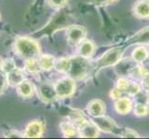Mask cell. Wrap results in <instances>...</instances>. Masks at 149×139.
Instances as JSON below:
<instances>
[{
	"mask_svg": "<svg viewBox=\"0 0 149 139\" xmlns=\"http://www.w3.org/2000/svg\"><path fill=\"white\" fill-rule=\"evenodd\" d=\"M24 71L30 74H38L41 69L37 62V58H27L24 59Z\"/></svg>",
	"mask_w": 149,
	"mask_h": 139,
	"instance_id": "cell-22",
	"label": "cell"
},
{
	"mask_svg": "<svg viewBox=\"0 0 149 139\" xmlns=\"http://www.w3.org/2000/svg\"><path fill=\"white\" fill-rule=\"evenodd\" d=\"M130 81L126 76H119L118 79L116 82V87H118L122 92H124L127 87L129 86Z\"/></svg>",
	"mask_w": 149,
	"mask_h": 139,
	"instance_id": "cell-27",
	"label": "cell"
},
{
	"mask_svg": "<svg viewBox=\"0 0 149 139\" xmlns=\"http://www.w3.org/2000/svg\"><path fill=\"white\" fill-rule=\"evenodd\" d=\"M95 50H96V45L91 40L84 39L77 45V55L86 58H91L93 54L95 53Z\"/></svg>",
	"mask_w": 149,
	"mask_h": 139,
	"instance_id": "cell-13",
	"label": "cell"
},
{
	"mask_svg": "<svg viewBox=\"0 0 149 139\" xmlns=\"http://www.w3.org/2000/svg\"><path fill=\"white\" fill-rule=\"evenodd\" d=\"M16 64L15 61L12 58H5L2 61V67H1V71L4 72L6 74L12 72L14 69H16Z\"/></svg>",
	"mask_w": 149,
	"mask_h": 139,
	"instance_id": "cell-26",
	"label": "cell"
},
{
	"mask_svg": "<svg viewBox=\"0 0 149 139\" xmlns=\"http://www.w3.org/2000/svg\"><path fill=\"white\" fill-rule=\"evenodd\" d=\"M45 131V124L42 120H34L26 125L23 132V137L39 138Z\"/></svg>",
	"mask_w": 149,
	"mask_h": 139,
	"instance_id": "cell-9",
	"label": "cell"
},
{
	"mask_svg": "<svg viewBox=\"0 0 149 139\" xmlns=\"http://www.w3.org/2000/svg\"><path fill=\"white\" fill-rule=\"evenodd\" d=\"M8 85V83L7 74L4 72L0 71V94H2V93L6 90Z\"/></svg>",
	"mask_w": 149,
	"mask_h": 139,
	"instance_id": "cell-30",
	"label": "cell"
},
{
	"mask_svg": "<svg viewBox=\"0 0 149 139\" xmlns=\"http://www.w3.org/2000/svg\"><path fill=\"white\" fill-rule=\"evenodd\" d=\"M91 3L94 5L95 7H104L108 5L107 0H91Z\"/></svg>",
	"mask_w": 149,
	"mask_h": 139,
	"instance_id": "cell-34",
	"label": "cell"
},
{
	"mask_svg": "<svg viewBox=\"0 0 149 139\" xmlns=\"http://www.w3.org/2000/svg\"><path fill=\"white\" fill-rule=\"evenodd\" d=\"M70 63H71L70 58H61L57 60H55L54 68L56 69L57 72L66 74L70 68Z\"/></svg>",
	"mask_w": 149,
	"mask_h": 139,
	"instance_id": "cell-23",
	"label": "cell"
},
{
	"mask_svg": "<svg viewBox=\"0 0 149 139\" xmlns=\"http://www.w3.org/2000/svg\"><path fill=\"white\" fill-rule=\"evenodd\" d=\"M17 87V93L22 98H30L33 96L35 92V87L33 85V83L29 81L24 79L22 82H21Z\"/></svg>",
	"mask_w": 149,
	"mask_h": 139,
	"instance_id": "cell-15",
	"label": "cell"
},
{
	"mask_svg": "<svg viewBox=\"0 0 149 139\" xmlns=\"http://www.w3.org/2000/svg\"><path fill=\"white\" fill-rule=\"evenodd\" d=\"M100 130L95 125L94 122L91 120H88V122L83 125L81 128L78 129V134L80 137L84 138H95L99 136Z\"/></svg>",
	"mask_w": 149,
	"mask_h": 139,
	"instance_id": "cell-12",
	"label": "cell"
},
{
	"mask_svg": "<svg viewBox=\"0 0 149 139\" xmlns=\"http://www.w3.org/2000/svg\"><path fill=\"white\" fill-rule=\"evenodd\" d=\"M119 136L121 137H132V138H134V137H139V134L136 131H134L132 129H130V128H125V129H122L121 130V133Z\"/></svg>",
	"mask_w": 149,
	"mask_h": 139,
	"instance_id": "cell-29",
	"label": "cell"
},
{
	"mask_svg": "<svg viewBox=\"0 0 149 139\" xmlns=\"http://www.w3.org/2000/svg\"><path fill=\"white\" fill-rule=\"evenodd\" d=\"M68 0H48V4L50 8H53L56 9L63 8L66 6Z\"/></svg>",
	"mask_w": 149,
	"mask_h": 139,
	"instance_id": "cell-28",
	"label": "cell"
},
{
	"mask_svg": "<svg viewBox=\"0 0 149 139\" xmlns=\"http://www.w3.org/2000/svg\"><path fill=\"white\" fill-rule=\"evenodd\" d=\"M87 29L80 25L72 24L66 29V39L70 45L77 46L86 38Z\"/></svg>",
	"mask_w": 149,
	"mask_h": 139,
	"instance_id": "cell-7",
	"label": "cell"
},
{
	"mask_svg": "<svg viewBox=\"0 0 149 139\" xmlns=\"http://www.w3.org/2000/svg\"><path fill=\"white\" fill-rule=\"evenodd\" d=\"M70 59H71V63L66 74L74 80H83L91 73V71H93V66L86 58L77 55L70 58Z\"/></svg>",
	"mask_w": 149,
	"mask_h": 139,
	"instance_id": "cell-3",
	"label": "cell"
},
{
	"mask_svg": "<svg viewBox=\"0 0 149 139\" xmlns=\"http://www.w3.org/2000/svg\"><path fill=\"white\" fill-rule=\"evenodd\" d=\"M74 23V18L70 15L68 12L63 10L56 11L50 19L48 21L46 24L40 28L39 30L36 31L31 34L32 37L35 39L41 38V37L48 36L49 38L53 36L55 32H57L61 30H63L72 25Z\"/></svg>",
	"mask_w": 149,
	"mask_h": 139,
	"instance_id": "cell-1",
	"label": "cell"
},
{
	"mask_svg": "<svg viewBox=\"0 0 149 139\" xmlns=\"http://www.w3.org/2000/svg\"><path fill=\"white\" fill-rule=\"evenodd\" d=\"M133 14L139 19H149V0H140L133 7Z\"/></svg>",
	"mask_w": 149,
	"mask_h": 139,
	"instance_id": "cell-16",
	"label": "cell"
},
{
	"mask_svg": "<svg viewBox=\"0 0 149 139\" xmlns=\"http://www.w3.org/2000/svg\"><path fill=\"white\" fill-rule=\"evenodd\" d=\"M87 112L91 117H99L104 115L105 112V104L101 99H93L87 106Z\"/></svg>",
	"mask_w": 149,
	"mask_h": 139,
	"instance_id": "cell-10",
	"label": "cell"
},
{
	"mask_svg": "<svg viewBox=\"0 0 149 139\" xmlns=\"http://www.w3.org/2000/svg\"><path fill=\"white\" fill-rule=\"evenodd\" d=\"M8 83L11 86H17L21 82H22L25 79V73L22 69L16 68L12 72L7 74Z\"/></svg>",
	"mask_w": 149,
	"mask_h": 139,
	"instance_id": "cell-18",
	"label": "cell"
},
{
	"mask_svg": "<svg viewBox=\"0 0 149 139\" xmlns=\"http://www.w3.org/2000/svg\"><path fill=\"white\" fill-rule=\"evenodd\" d=\"M55 58L49 54H42L37 58V62L41 69V71L49 72L54 68L55 65Z\"/></svg>",
	"mask_w": 149,
	"mask_h": 139,
	"instance_id": "cell-17",
	"label": "cell"
},
{
	"mask_svg": "<svg viewBox=\"0 0 149 139\" xmlns=\"http://www.w3.org/2000/svg\"><path fill=\"white\" fill-rule=\"evenodd\" d=\"M133 113L137 117H144L149 113V108L147 104L136 103L133 106Z\"/></svg>",
	"mask_w": 149,
	"mask_h": 139,
	"instance_id": "cell-24",
	"label": "cell"
},
{
	"mask_svg": "<svg viewBox=\"0 0 149 139\" xmlns=\"http://www.w3.org/2000/svg\"><path fill=\"white\" fill-rule=\"evenodd\" d=\"M91 120L92 122L95 123V125L100 131L106 133H113V134H118V136H119L121 133V130H122L116 124L113 119H111L104 115L99 116V117H94Z\"/></svg>",
	"mask_w": 149,
	"mask_h": 139,
	"instance_id": "cell-6",
	"label": "cell"
},
{
	"mask_svg": "<svg viewBox=\"0 0 149 139\" xmlns=\"http://www.w3.org/2000/svg\"><path fill=\"white\" fill-rule=\"evenodd\" d=\"M116 72L118 73L119 76H130V72L132 71V69L134 68L135 64L134 61L130 58H125L123 60H119L116 65Z\"/></svg>",
	"mask_w": 149,
	"mask_h": 139,
	"instance_id": "cell-14",
	"label": "cell"
},
{
	"mask_svg": "<svg viewBox=\"0 0 149 139\" xmlns=\"http://www.w3.org/2000/svg\"><path fill=\"white\" fill-rule=\"evenodd\" d=\"M121 95H122V91H121L120 89H118V88L116 87V86L110 91V97H111V99H113L115 101L116 99H118L119 97H121Z\"/></svg>",
	"mask_w": 149,
	"mask_h": 139,
	"instance_id": "cell-32",
	"label": "cell"
},
{
	"mask_svg": "<svg viewBox=\"0 0 149 139\" xmlns=\"http://www.w3.org/2000/svg\"><path fill=\"white\" fill-rule=\"evenodd\" d=\"M141 90H142V87H141V85H140V83H138L135 81L134 82L130 81L129 86L127 87V89H126L124 92L127 93L130 96H135Z\"/></svg>",
	"mask_w": 149,
	"mask_h": 139,
	"instance_id": "cell-25",
	"label": "cell"
},
{
	"mask_svg": "<svg viewBox=\"0 0 149 139\" xmlns=\"http://www.w3.org/2000/svg\"><path fill=\"white\" fill-rule=\"evenodd\" d=\"M140 85H141L142 90L149 93V73L141 79V83Z\"/></svg>",
	"mask_w": 149,
	"mask_h": 139,
	"instance_id": "cell-31",
	"label": "cell"
},
{
	"mask_svg": "<svg viewBox=\"0 0 149 139\" xmlns=\"http://www.w3.org/2000/svg\"><path fill=\"white\" fill-rule=\"evenodd\" d=\"M130 43L135 44H149V27L144 28L142 31L138 32L132 39H130Z\"/></svg>",
	"mask_w": 149,
	"mask_h": 139,
	"instance_id": "cell-21",
	"label": "cell"
},
{
	"mask_svg": "<svg viewBox=\"0 0 149 139\" xmlns=\"http://www.w3.org/2000/svg\"><path fill=\"white\" fill-rule=\"evenodd\" d=\"M2 61H3V59L0 58V71H1V67H2Z\"/></svg>",
	"mask_w": 149,
	"mask_h": 139,
	"instance_id": "cell-36",
	"label": "cell"
},
{
	"mask_svg": "<svg viewBox=\"0 0 149 139\" xmlns=\"http://www.w3.org/2000/svg\"><path fill=\"white\" fill-rule=\"evenodd\" d=\"M123 52L124 48L122 47H114L107 50L97 60H95V64L93 66V72H97L102 69L115 66L121 59Z\"/></svg>",
	"mask_w": 149,
	"mask_h": 139,
	"instance_id": "cell-4",
	"label": "cell"
},
{
	"mask_svg": "<svg viewBox=\"0 0 149 139\" xmlns=\"http://www.w3.org/2000/svg\"><path fill=\"white\" fill-rule=\"evenodd\" d=\"M37 96L40 100L45 103H52L58 99L54 85L49 82L39 83V85L37 86Z\"/></svg>",
	"mask_w": 149,
	"mask_h": 139,
	"instance_id": "cell-8",
	"label": "cell"
},
{
	"mask_svg": "<svg viewBox=\"0 0 149 139\" xmlns=\"http://www.w3.org/2000/svg\"><path fill=\"white\" fill-rule=\"evenodd\" d=\"M60 129L62 131L64 137H74L77 133H78V130L71 120L63 122L60 124Z\"/></svg>",
	"mask_w": 149,
	"mask_h": 139,
	"instance_id": "cell-20",
	"label": "cell"
},
{
	"mask_svg": "<svg viewBox=\"0 0 149 139\" xmlns=\"http://www.w3.org/2000/svg\"><path fill=\"white\" fill-rule=\"evenodd\" d=\"M114 108L116 113L121 115L128 114L133 108V102L130 97L121 96L118 99L116 100Z\"/></svg>",
	"mask_w": 149,
	"mask_h": 139,
	"instance_id": "cell-11",
	"label": "cell"
},
{
	"mask_svg": "<svg viewBox=\"0 0 149 139\" xmlns=\"http://www.w3.org/2000/svg\"><path fill=\"white\" fill-rule=\"evenodd\" d=\"M149 58L148 50L143 45H139L136 48H134L132 54V58L136 63H143V61Z\"/></svg>",
	"mask_w": 149,
	"mask_h": 139,
	"instance_id": "cell-19",
	"label": "cell"
},
{
	"mask_svg": "<svg viewBox=\"0 0 149 139\" xmlns=\"http://www.w3.org/2000/svg\"><path fill=\"white\" fill-rule=\"evenodd\" d=\"M13 50L21 58H37L41 55L40 45L34 37L19 36L13 44Z\"/></svg>",
	"mask_w": 149,
	"mask_h": 139,
	"instance_id": "cell-2",
	"label": "cell"
},
{
	"mask_svg": "<svg viewBox=\"0 0 149 139\" xmlns=\"http://www.w3.org/2000/svg\"><path fill=\"white\" fill-rule=\"evenodd\" d=\"M5 136L8 138H14V137H23V133L15 131V130H9V131L5 133Z\"/></svg>",
	"mask_w": 149,
	"mask_h": 139,
	"instance_id": "cell-33",
	"label": "cell"
},
{
	"mask_svg": "<svg viewBox=\"0 0 149 139\" xmlns=\"http://www.w3.org/2000/svg\"><path fill=\"white\" fill-rule=\"evenodd\" d=\"M118 0H107V2H108V4H113V3H116L118 2Z\"/></svg>",
	"mask_w": 149,
	"mask_h": 139,
	"instance_id": "cell-35",
	"label": "cell"
},
{
	"mask_svg": "<svg viewBox=\"0 0 149 139\" xmlns=\"http://www.w3.org/2000/svg\"><path fill=\"white\" fill-rule=\"evenodd\" d=\"M55 90L57 93L58 98L63 99L71 96L76 90V83L73 78L68 75L63 78H61L55 83Z\"/></svg>",
	"mask_w": 149,
	"mask_h": 139,
	"instance_id": "cell-5",
	"label": "cell"
}]
</instances>
